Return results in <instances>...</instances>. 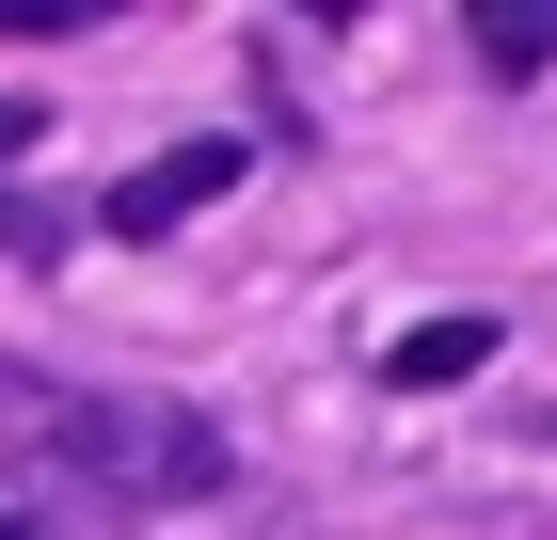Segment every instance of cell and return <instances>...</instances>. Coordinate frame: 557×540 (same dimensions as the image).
I'll return each mask as SVG.
<instances>
[{
    "mask_svg": "<svg viewBox=\"0 0 557 540\" xmlns=\"http://www.w3.org/2000/svg\"><path fill=\"white\" fill-rule=\"evenodd\" d=\"M0 445H33L64 493H112V508L223 493V429L175 414V398H16V381H0Z\"/></svg>",
    "mask_w": 557,
    "mask_h": 540,
    "instance_id": "6da1fadb",
    "label": "cell"
},
{
    "mask_svg": "<svg viewBox=\"0 0 557 540\" xmlns=\"http://www.w3.org/2000/svg\"><path fill=\"white\" fill-rule=\"evenodd\" d=\"M239 191V143H160L144 175H112V208H96V239H175L191 208H223Z\"/></svg>",
    "mask_w": 557,
    "mask_h": 540,
    "instance_id": "7a4b0ae2",
    "label": "cell"
},
{
    "mask_svg": "<svg viewBox=\"0 0 557 540\" xmlns=\"http://www.w3.org/2000/svg\"><path fill=\"white\" fill-rule=\"evenodd\" d=\"M494 366V318H414L398 334V381H414V398H446V381H478Z\"/></svg>",
    "mask_w": 557,
    "mask_h": 540,
    "instance_id": "3957f363",
    "label": "cell"
},
{
    "mask_svg": "<svg viewBox=\"0 0 557 540\" xmlns=\"http://www.w3.org/2000/svg\"><path fill=\"white\" fill-rule=\"evenodd\" d=\"M478 48H494L510 80H525V64H557V0H494V16H478Z\"/></svg>",
    "mask_w": 557,
    "mask_h": 540,
    "instance_id": "277c9868",
    "label": "cell"
},
{
    "mask_svg": "<svg viewBox=\"0 0 557 540\" xmlns=\"http://www.w3.org/2000/svg\"><path fill=\"white\" fill-rule=\"evenodd\" d=\"M0 540H16V525H0Z\"/></svg>",
    "mask_w": 557,
    "mask_h": 540,
    "instance_id": "5b68a950",
    "label": "cell"
}]
</instances>
